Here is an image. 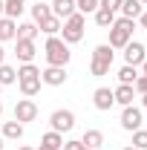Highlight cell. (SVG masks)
Returning <instances> with one entry per match:
<instances>
[{
    "instance_id": "7",
    "label": "cell",
    "mask_w": 147,
    "mask_h": 150,
    "mask_svg": "<svg viewBox=\"0 0 147 150\" xmlns=\"http://www.w3.org/2000/svg\"><path fill=\"white\" fill-rule=\"evenodd\" d=\"M144 43H139V40H130L127 46H124V64L127 67H141L144 64Z\"/></svg>"
},
{
    "instance_id": "32",
    "label": "cell",
    "mask_w": 147,
    "mask_h": 150,
    "mask_svg": "<svg viewBox=\"0 0 147 150\" xmlns=\"http://www.w3.org/2000/svg\"><path fill=\"white\" fill-rule=\"evenodd\" d=\"M124 0H98V9H107V12H118Z\"/></svg>"
},
{
    "instance_id": "14",
    "label": "cell",
    "mask_w": 147,
    "mask_h": 150,
    "mask_svg": "<svg viewBox=\"0 0 147 150\" xmlns=\"http://www.w3.org/2000/svg\"><path fill=\"white\" fill-rule=\"evenodd\" d=\"M23 9H26V0H3V15L12 20H18L23 15Z\"/></svg>"
},
{
    "instance_id": "37",
    "label": "cell",
    "mask_w": 147,
    "mask_h": 150,
    "mask_svg": "<svg viewBox=\"0 0 147 150\" xmlns=\"http://www.w3.org/2000/svg\"><path fill=\"white\" fill-rule=\"evenodd\" d=\"M141 75H147V58H144V64H141Z\"/></svg>"
},
{
    "instance_id": "24",
    "label": "cell",
    "mask_w": 147,
    "mask_h": 150,
    "mask_svg": "<svg viewBox=\"0 0 147 150\" xmlns=\"http://www.w3.org/2000/svg\"><path fill=\"white\" fill-rule=\"evenodd\" d=\"M15 81H18V69L9 67V64H0V84L9 87V84H15Z\"/></svg>"
},
{
    "instance_id": "8",
    "label": "cell",
    "mask_w": 147,
    "mask_h": 150,
    "mask_svg": "<svg viewBox=\"0 0 147 150\" xmlns=\"http://www.w3.org/2000/svg\"><path fill=\"white\" fill-rule=\"evenodd\" d=\"M92 104H95V110H101V112L112 110V104H115L112 90H110V87H98V90L92 93Z\"/></svg>"
},
{
    "instance_id": "23",
    "label": "cell",
    "mask_w": 147,
    "mask_h": 150,
    "mask_svg": "<svg viewBox=\"0 0 147 150\" xmlns=\"http://www.w3.org/2000/svg\"><path fill=\"white\" fill-rule=\"evenodd\" d=\"M95 23H98L101 29H110L112 23H115V12H107V9H95Z\"/></svg>"
},
{
    "instance_id": "19",
    "label": "cell",
    "mask_w": 147,
    "mask_h": 150,
    "mask_svg": "<svg viewBox=\"0 0 147 150\" xmlns=\"http://www.w3.org/2000/svg\"><path fill=\"white\" fill-rule=\"evenodd\" d=\"M112 58H115V52H112L110 43H101V46L92 49V61H101V64H110L112 67Z\"/></svg>"
},
{
    "instance_id": "44",
    "label": "cell",
    "mask_w": 147,
    "mask_h": 150,
    "mask_svg": "<svg viewBox=\"0 0 147 150\" xmlns=\"http://www.w3.org/2000/svg\"><path fill=\"white\" fill-rule=\"evenodd\" d=\"M139 3H147V0H139Z\"/></svg>"
},
{
    "instance_id": "27",
    "label": "cell",
    "mask_w": 147,
    "mask_h": 150,
    "mask_svg": "<svg viewBox=\"0 0 147 150\" xmlns=\"http://www.w3.org/2000/svg\"><path fill=\"white\" fill-rule=\"evenodd\" d=\"M40 69H37L35 64H20L18 67V78H37Z\"/></svg>"
},
{
    "instance_id": "4",
    "label": "cell",
    "mask_w": 147,
    "mask_h": 150,
    "mask_svg": "<svg viewBox=\"0 0 147 150\" xmlns=\"http://www.w3.org/2000/svg\"><path fill=\"white\" fill-rule=\"evenodd\" d=\"M49 124H52V130L55 133H69L75 127V112L72 110H55L52 115H49Z\"/></svg>"
},
{
    "instance_id": "11",
    "label": "cell",
    "mask_w": 147,
    "mask_h": 150,
    "mask_svg": "<svg viewBox=\"0 0 147 150\" xmlns=\"http://www.w3.org/2000/svg\"><path fill=\"white\" fill-rule=\"evenodd\" d=\"M49 6H52V15H55L58 20H66L69 15L78 12V9H75V0H52Z\"/></svg>"
},
{
    "instance_id": "10",
    "label": "cell",
    "mask_w": 147,
    "mask_h": 150,
    "mask_svg": "<svg viewBox=\"0 0 147 150\" xmlns=\"http://www.w3.org/2000/svg\"><path fill=\"white\" fill-rule=\"evenodd\" d=\"M18 43H15V55H18L20 64H32V58H35V40H20V38H15Z\"/></svg>"
},
{
    "instance_id": "17",
    "label": "cell",
    "mask_w": 147,
    "mask_h": 150,
    "mask_svg": "<svg viewBox=\"0 0 147 150\" xmlns=\"http://www.w3.org/2000/svg\"><path fill=\"white\" fill-rule=\"evenodd\" d=\"M141 6H144V3H139V0H124L118 12H121V18H130V20H136L139 15H141V12H144Z\"/></svg>"
},
{
    "instance_id": "43",
    "label": "cell",
    "mask_w": 147,
    "mask_h": 150,
    "mask_svg": "<svg viewBox=\"0 0 147 150\" xmlns=\"http://www.w3.org/2000/svg\"><path fill=\"white\" fill-rule=\"evenodd\" d=\"M0 115H3V104H0Z\"/></svg>"
},
{
    "instance_id": "38",
    "label": "cell",
    "mask_w": 147,
    "mask_h": 150,
    "mask_svg": "<svg viewBox=\"0 0 147 150\" xmlns=\"http://www.w3.org/2000/svg\"><path fill=\"white\" fill-rule=\"evenodd\" d=\"M141 104H144V107H147V93H144V95H141Z\"/></svg>"
},
{
    "instance_id": "41",
    "label": "cell",
    "mask_w": 147,
    "mask_h": 150,
    "mask_svg": "<svg viewBox=\"0 0 147 150\" xmlns=\"http://www.w3.org/2000/svg\"><path fill=\"white\" fill-rule=\"evenodd\" d=\"M3 142H6V139H3V136H0V150H3Z\"/></svg>"
},
{
    "instance_id": "15",
    "label": "cell",
    "mask_w": 147,
    "mask_h": 150,
    "mask_svg": "<svg viewBox=\"0 0 147 150\" xmlns=\"http://www.w3.org/2000/svg\"><path fill=\"white\" fill-rule=\"evenodd\" d=\"M18 38V23L12 18H0V43L3 40H15Z\"/></svg>"
},
{
    "instance_id": "45",
    "label": "cell",
    "mask_w": 147,
    "mask_h": 150,
    "mask_svg": "<svg viewBox=\"0 0 147 150\" xmlns=\"http://www.w3.org/2000/svg\"><path fill=\"white\" fill-rule=\"evenodd\" d=\"M0 90H3V84H0Z\"/></svg>"
},
{
    "instance_id": "20",
    "label": "cell",
    "mask_w": 147,
    "mask_h": 150,
    "mask_svg": "<svg viewBox=\"0 0 147 150\" xmlns=\"http://www.w3.org/2000/svg\"><path fill=\"white\" fill-rule=\"evenodd\" d=\"M46 18H52V6L49 3H35L32 6V23H43Z\"/></svg>"
},
{
    "instance_id": "16",
    "label": "cell",
    "mask_w": 147,
    "mask_h": 150,
    "mask_svg": "<svg viewBox=\"0 0 147 150\" xmlns=\"http://www.w3.org/2000/svg\"><path fill=\"white\" fill-rule=\"evenodd\" d=\"M81 144L90 147V150H98L101 144H104V133L101 130H87L84 136H81Z\"/></svg>"
},
{
    "instance_id": "1",
    "label": "cell",
    "mask_w": 147,
    "mask_h": 150,
    "mask_svg": "<svg viewBox=\"0 0 147 150\" xmlns=\"http://www.w3.org/2000/svg\"><path fill=\"white\" fill-rule=\"evenodd\" d=\"M43 55H46V64H49V67H66L69 58H72V52H69V46L58 35H52L46 40V46H43Z\"/></svg>"
},
{
    "instance_id": "12",
    "label": "cell",
    "mask_w": 147,
    "mask_h": 150,
    "mask_svg": "<svg viewBox=\"0 0 147 150\" xmlns=\"http://www.w3.org/2000/svg\"><path fill=\"white\" fill-rule=\"evenodd\" d=\"M112 98H115V104H121V107H130V104H133V98H136V90H133V84H118V87L112 90Z\"/></svg>"
},
{
    "instance_id": "18",
    "label": "cell",
    "mask_w": 147,
    "mask_h": 150,
    "mask_svg": "<svg viewBox=\"0 0 147 150\" xmlns=\"http://www.w3.org/2000/svg\"><path fill=\"white\" fill-rule=\"evenodd\" d=\"M0 136L18 142V139H23V124H20V121H3V133H0Z\"/></svg>"
},
{
    "instance_id": "21",
    "label": "cell",
    "mask_w": 147,
    "mask_h": 150,
    "mask_svg": "<svg viewBox=\"0 0 147 150\" xmlns=\"http://www.w3.org/2000/svg\"><path fill=\"white\" fill-rule=\"evenodd\" d=\"M18 38H20V40H35V38H37V23H32V20L18 23Z\"/></svg>"
},
{
    "instance_id": "33",
    "label": "cell",
    "mask_w": 147,
    "mask_h": 150,
    "mask_svg": "<svg viewBox=\"0 0 147 150\" xmlns=\"http://www.w3.org/2000/svg\"><path fill=\"white\" fill-rule=\"evenodd\" d=\"M61 150H87L84 144H81V139H69V142H64V147Z\"/></svg>"
},
{
    "instance_id": "3",
    "label": "cell",
    "mask_w": 147,
    "mask_h": 150,
    "mask_svg": "<svg viewBox=\"0 0 147 150\" xmlns=\"http://www.w3.org/2000/svg\"><path fill=\"white\" fill-rule=\"evenodd\" d=\"M84 23H87V20H84V15H81V12H75V15H69V18L64 20V26H61V40H64V43H66V46H72V43H78V40H81V38H84Z\"/></svg>"
},
{
    "instance_id": "26",
    "label": "cell",
    "mask_w": 147,
    "mask_h": 150,
    "mask_svg": "<svg viewBox=\"0 0 147 150\" xmlns=\"http://www.w3.org/2000/svg\"><path fill=\"white\" fill-rule=\"evenodd\" d=\"M40 144H49V147H64V136L55 130H49V133H43L40 136Z\"/></svg>"
},
{
    "instance_id": "29",
    "label": "cell",
    "mask_w": 147,
    "mask_h": 150,
    "mask_svg": "<svg viewBox=\"0 0 147 150\" xmlns=\"http://www.w3.org/2000/svg\"><path fill=\"white\" fill-rule=\"evenodd\" d=\"M75 9H78L81 15H87V12H95V9H98V0H75Z\"/></svg>"
},
{
    "instance_id": "39",
    "label": "cell",
    "mask_w": 147,
    "mask_h": 150,
    "mask_svg": "<svg viewBox=\"0 0 147 150\" xmlns=\"http://www.w3.org/2000/svg\"><path fill=\"white\" fill-rule=\"evenodd\" d=\"M18 150H35V147H29V144H23V147H18Z\"/></svg>"
},
{
    "instance_id": "34",
    "label": "cell",
    "mask_w": 147,
    "mask_h": 150,
    "mask_svg": "<svg viewBox=\"0 0 147 150\" xmlns=\"http://www.w3.org/2000/svg\"><path fill=\"white\" fill-rule=\"evenodd\" d=\"M139 23H141V26L147 29V12H141V15H139Z\"/></svg>"
},
{
    "instance_id": "35",
    "label": "cell",
    "mask_w": 147,
    "mask_h": 150,
    "mask_svg": "<svg viewBox=\"0 0 147 150\" xmlns=\"http://www.w3.org/2000/svg\"><path fill=\"white\" fill-rule=\"evenodd\" d=\"M0 64H6V49H3V43H0Z\"/></svg>"
},
{
    "instance_id": "30",
    "label": "cell",
    "mask_w": 147,
    "mask_h": 150,
    "mask_svg": "<svg viewBox=\"0 0 147 150\" xmlns=\"http://www.w3.org/2000/svg\"><path fill=\"white\" fill-rule=\"evenodd\" d=\"M90 72L95 75V78H104V75L110 72V64H101V61H92V64H90Z\"/></svg>"
},
{
    "instance_id": "25",
    "label": "cell",
    "mask_w": 147,
    "mask_h": 150,
    "mask_svg": "<svg viewBox=\"0 0 147 150\" xmlns=\"http://www.w3.org/2000/svg\"><path fill=\"white\" fill-rule=\"evenodd\" d=\"M136 78H139V69H136V67H127V64H124V67L118 69V84H133Z\"/></svg>"
},
{
    "instance_id": "36",
    "label": "cell",
    "mask_w": 147,
    "mask_h": 150,
    "mask_svg": "<svg viewBox=\"0 0 147 150\" xmlns=\"http://www.w3.org/2000/svg\"><path fill=\"white\" fill-rule=\"evenodd\" d=\"M37 150H61V147H49V144H40Z\"/></svg>"
},
{
    "instance_id": "22",
    "label": "cell",
    "mask_w": 147,
    "mask_h": 150,
    "mask_svg": "<svg viewBox=\"0 0 147 150\" xmlns=\"http://www.w3.org/2000/svg\"><path fill=\"white\" fill-rule=\"evenodd\" d=\"M61 26H64V20H58L55 15H52V18H46L43 23H37V29H40V32H46L49 38L58 35V32H61Z\"/></svg>"
},
{
    "instance_id": "13",
    "label": "cell",
    "mask_w": 147,
    "mask_h": 150,
    "mask_svg": "<svg viewBox=\"0 0 147 150\" xmlns=\"http://www.w3.org/2000/svg\"><path fill=\"white\" fill-rule=\"evenodd\" d=\"M40 84H43L40 75H37V78H18V87H20V93L26 95V98H32V95L40 93Z\"/></svg>"
},
{
    "instance_id": "46",
    "label": "cell",
    "mask_w": 147,
    "mask_h": 150,
    "mask_svg": "<svg viewBox=\"0 0 147 150\" xmlns=\"http://www.w3.org/2000/svg\"><path fill=\"white\" fill-rule=\"evenodd\" d=\"M87 150H90V147H87Z\"/></svg>"
},
{
    "instance_id": "6",
    "label": "cell",
    "mask_w": 147,
    "mask_h": 150,
    "mask_svg": "<svg viewBox=\"0 0 147 150\" xmlns=\"http://www.w3.org/2000/svg\"><path fill=\"white\" fill-rule=\"evenodd\" d=\"M40 81L46 87H64L66 84V67H46V69H40Z\"/></svg>"
},
{
    "instance_id": "2",
    "label": "cell",
    "mask_w": 147,
    "mask_h": 150,
    "mask_svg": "<svg viewBox=\"0 0 147 150\" xmlns=\"http://www.w3.org/2000/svg\"><path fill=\"white\" fill-rule=\"evenodd\" d=\"M133 29H136V20L115 18V23L110 26V46L112 49H124L130 40H133Z\"/></svg>"
},
{
    "instance_id": "28",
    "label": "cell",
    "mask_w": 147,
    "mask_h": 150,
    "mask_svg": "<svg viewBox=\"0 0 147 150\" xmlns=\"http://www.w3.org/2000/svg\"><path fill=\"white\" fill-rule=\"evenodd\" d=\"M133 147L136 150H147V130H133Z\"/></svg>"
},
{
    "instance_id": "5",
    "label": "cell",
    "mask_w": 147,
    "mask_h": 150,
    "mask_svg": "<svg viewBox=\"0 0 147 150\" xmlns=\"http://www.w3.org/2000/svg\"><path fill=\"white\" fill-rule=\"evenodd\" d=\"M35 118H37V104L32 101V98H23V101L15 104V121L29 124V121H35Z\"/></svg>"
},
{
    "instance_id": "40",
    "label": "cell",
    "mask_w": 147,
    "mask_h": 150,
    "mask_svg": "<svg viewBox=\"0 0 147 150\" xmlns=\"http://www.w3.org/2000/svg\"><path fill=\"white\" fill-rule=\"evenodd\" d=\"M0 18H3V0H0Z\"/></svg>"
},
{
    "instance_id": "31",
    "label": "cell",
    "mask_w": 147,
    "mask_h": 150,
    "mask_svg": "<svg viewBox=\"0 0 147 150\" xmlns=\"http://www.w3.org/2000/svg\"><path fill=\"white\" fill-rule=\"evenodd\" d=\"M133 90H136V95H144V93H147V75L139 72V78L133 81Z\"/></svg>"
},
{
    "instance_id": "9",
    "label": "cell",
    "mask_w": 147,
    "mask_h": 150,
    "mask_svg": "<svg viewBox=\"0 0 147 150\" xmlns=\"http://www.w3.org/2000/svg\"><path fill=\"white\" fill-rule=\"evenodd\" d=\"M121 127H124L127 133L139 130V127H141V110H139V107H133V104L124 107V112H121Z\"/></svg>"
},
{
    "instance_id": "42",
    "label": "cell",
    "mask_w": 147,
    "mask_h": 150,
    "mask_svg": "<svg viewBox=\"0 0 147 150\" xmlns=\"http://www.w3.org/2000/svg\"><path fill=\"white\" fill-rule=\"evenodd\" d=\"M124 150H136V147H133V144H130V147H124Z\"/></svg>"
}]
</instances>
